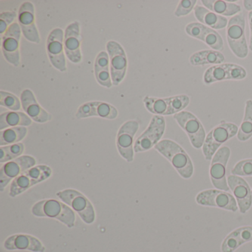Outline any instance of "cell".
I'll list each match as a JSON object with an SVG mask.
<instances>
[{
    "label": "cell",
    "instance_id": "11",
    "mask_svg": "<svg viewBox=\"0 0 252 252\" xmlns=\"http://www.w3.org/2000/svg\"><path fill=\"white\" fill-rule=\"evenodd\" d=\"M166 129L164 117L154 116L145 131L138 137L134 144L135 153H144L156 147L160 141Z\"/></svg>",
    "mask_w": 252,
    "mask_h": 252
},
{
    "label": "cell",
    "instance_id": "26",
    "mask_svg": "<svg viewBox=\"0 0 252 252\" xmlns=\"http://www.w3.org/2000/svg\"><path fill=\"white\" fill-rule=\"evenodd\" d=\"M194 14L200 23L214 30H221L228 26V21L226 17L218 15L205 7L197 5L194 8Z\"/></svg>",
    "mask_w": 252,
    "mask_h": 252
},
{
    "label": "cell",
    "instance_id": "4",
    "mask_svg": "<svg viewBox=\"0 0 252 252\" xmlns=\"http://www.w3.org/2000/svg\"><path fill=\"white\" fill-rule=\"evenodd\" d=\"M226 39L231 52L237 58L246 59L248 57L249 48L246 39V19L243 13L228 20Z\"/></svg>",
    "mask_w": 252,
    "mask_h": 252
},
{
    "label": "cell",
    "instance_id": "22",
    "mask_svg": "<svg viewBox=\"0 0 252 252\" xmlns=\"http://www.w3.org/2000/svg\"><path fill=\"white\" fill-rule=\"evenodd\" d=\"M118 114L119 113L117 109L108 103L102 101H90L79 107L76 116L79 119L96 116L109 120H113L117 118Z\"/></svg>",
    "mask_w": 252,
    "mask_h": 252
},
{
    "label": "cell",
    "instance_id": "40",
    "mask_svg": "<svg viewBox=\"0 0 252 252\" xmlns=\"http://www.w3.org/2000/svg\"></svg>",
    "mask_w": 252,
    "mask_h": 252
},
{
    "label": "cell",
    "instance_id": "5",
    "mask_svg": "<svg viewBox=\"0 0 252 252\" xmlns=\"http://www.w3.org/2000/svg\"><path fill=\"white\" fill-rule=\"evenodd\" d=\"M144 105L150 113L156 116H171L184 111L190 103V97L186 94L167 98L146 96Z\"/></svg>",
    "mask_w": 252,
    "mask_h": 252
},
{
    "label": "cell",
    "instance_id": "15",
    "mask_svg": "<svg viewBox=\"0 0 252 252\" xmlns=\"http://www.w3.org/2000/svg\"><path fill=\"white\" fill-rule=\"evenodd\" d=\"M139 128V124L136 121L125 122L118 132L116 146L118 151L122 158L127 162L133 161L134 136Z\"/></svg>",
    "mask_w": 252,
    "mask_h": 252
},
{
    "label": "cell",
    "instance_id": "37",
    "mask_svg": "<svg viewBox=\"0 0 252 252\" xmlns=\"http://www.w3.org/2000/svg\"><path fill=\"white\" fill-rule=\"evenodd\" d=\"M17 14L14 11H6L0 14V33L1 35L5 34L13 22L15 20Z\"/></svg>",
    "mask_w": 252,
    "mask_h": 252
},
{
    "label": "cell",
    "instance_id": "35",
    "mask_svg": "<svg viewBox=\"0 0 252 252\" xmlns=\"http://www.w3.org/2000/svg\"><path fill=\"white\" fill-rule=\"evenodd\" d=\"M231 175L240 177L252 176V158L244 159L236 163L231 171Z\"/></svg>",
    "mask_w": 252,
    "mask_h": 252
},
{
    "label": "cell",
    "instance_id": "33",
    "mask_svg": "<svg viewBox=\"0 0 252 252\" xmlns=\"http://www.w3.org/2000/svg\"><path fill=\"white\" fill-rule=\"evenodd\" d=\"M24 144L22 143L1 147L0 148V162H9L20 157L24 152Z\"/></svg>",
    "mask_w": 252,
    "mask_h": 252
},
{
    "label": "cell",
    "instance_id": "13",
    "mask_svg": "<svg viewBox=\"0 0 252 252\" xmlns=\"http://www.w3.org/2000/svg\"><path fill=\"white\" fill-rule=\"evenodd\" d=\"M107 52L110 60V74L113 85H119L126 75L127 60L122 45L114 41L107 44Z\"/></svg>",
    "mask_w": 252,
    "mask_h": 252
},
{
    "label": "cell",
    "instance_id": "19",
    "mask_svg": "<svg viewBox=\"0 0 252 252\" xmlns=\"http://www.w3.org/2000/svg\"><path fill=\"white\" fill-rule=\"evenodd\" d=\"M228 187L234 194L239 210L246 214L252 206V191L247 181L240 176L230 175L227 178Z\"/></svg>",
    "mask_w": 252,
    "mask_h": 252
},
{
    "label": "cell",
    "instance_id": "3",
    "mask_svg": "<svg viewBox=\"0 0 252 252\" xmlns=\"http://www.w3.org/2000/svg\"><path fill=\"white\" fill-rule=\"evenodd\" d=\"M239 127L235 124L222 121L206 135L202 147L203 156L206 160H212L215 153L222 144L237 135Z\"/></svg>",
    "mask_w": 252,
    "mask_h": 252
},
{
    "label": "cell",
    "instance_id": "9",
    "mask_svg": "<svg viewBox=\"0 0 252 252\" xmlns=\"http://www.w3.org/2000/svg\"><path fill=\"white\" fill-rule=\"evenodd\" d=\"M246 76L247 72L242 66L232 63H223L206 69L203 73V81L205 85H210L222 81L243 80Z\"/></svg>",
    "mask_w": 252,
    "mask_h": 252
},
{
    "label": "cell",
    "instance_id": "31",
    "mask_svg": "<svg viewBox=\"0 0 252 252\" xmlns=\"http://www.w3.org/2000/svg\"><path fill=\"white\" fill-rule=\"evenodd\" d=\"M237 139L246 141L252 137V100L248 99L245 105L244 117L237 132Z\"/></svg>",
    "mask_w": 252,
    "mask_h": 252
},
{
    "label": "cell",
    "instance_id": "27",
    "mask_svg": "<svg viewBox=\"0 0 252 252\" xmlns=\"http://www.w3.org/2000/svg\"><path fill=\"white\" fill-rule=\"evenodd\" d=\"M202 4L209 11L222 16V17H234L240 14L242 8L240 5L229 1L222 0H202Z\"/></svg>",
    "mask_w": 252,
    "mask_h": 252
},
{
    "label": "cell",
    "instance_id": "38",
    "mask_svg": "<svg viewBox=\"0 0 252 252\" xmlns=\"http://www.w3.org/2000/svg\"><path fill=\"white\" fill-rule=\"evenodd\" d=\"M248 21H249V30H250L249 48L252 51V11H250L248 14Z\"/></svg>",
    "mask_w": 252,
    "mask_h": 252
},
{
    "label": "cell",
    "instance_id": "24",
    "mask_svg": "<svg viewBox=\"0 0 252 252\" xmlns=\"http://www.w3.org/2000/svg\"><path fill=\"white\" fill-rule=\"evenodd\" d=\"M4 247L7 250H28L44 252L45 246L36 237L29 234H14L6 239Z\"/></svg>",
    "mask_w": 252,
    "mask_h": 252
},
{
    "label": "cell",
    "instance_id": "28",
    "mask_svg": "<svg viewBox=\"0 0 252 252\" xmlns=\"http://www.w3.org/2000/svg\"><path fill=\"white\" fill-rule=\"evenodd\" d=\"M224 62L225 56L222 52L214 50L197 51L189 57V63L192 66L218 65L223 64Z\"/></svg>",
    "mask_w": 252,
    "mask_h": 252
},
{
    "label": "cell",
    "instance_id": "8",
    "mask_svg": "<svg viewBox=\"0 0 252 252\" xmlns=\"http://www.w3.org/2000/svg\"><path fill=\"white\" fill-rule=\"evenodd\" d=\"M173 118L187 134L192 147L195 149L202 148L206 135L204 126L198 118L186 110L174 115Z\"/></svg>",
    "mask_w": 252,
    "mask_h": 252
},
{
    "label": "cell",
    "instance_id": "32",
    "mask_svg": "<svg viewBox=\"0 0 252 252\" xmlns=\"http://www.w3.org/2000/svg\"><path fill=\"white\" fill-rule=\"evenodd\" d=\"M28 129L26 126H16L1 130L0 132V146L11 145L24 139L27 135Z\"/></svg>",
    "mask_w": 252,
    "mask_h": 252
},
{
    "label": "cell",
    "instance_id": "30",
    "mask_svg": "<svg viewBox=\"0 0 252 252\" xmlns=\"http://www.w3.org/2000/svg\"><path fill=\"white\" fill-rule=\"evenodd\" d=\"M32 124V119L21 112H6L0 116V129L3 130L16 126H28Z\"/></svg>",
    "mask_w": 252,
    "mask_h": 252
},
{
    "label": "cell",
    "instance_id": "21",
    "mask_svg": "<svg viewBox=\"0 0 252 252\" xmlns=\"http://www.w3.org/2000/svg\"><path fill=\"white\" fill-rule=\"evenodd\" d=\"M80 26L78 22H74L67 26L64 38V49L68 60L75 64L82 61L80 49Z\"/></svg>",
    "mask_w": 252,
    "mask_h": 252
},
{
    "label": "cell",
    "instance_id": "2",
    "mask_svg": "<svg viewBox=\"0 0 252 252\" xmlns=\"http://www.w3.org/2000/svg\"><path fill=\"white\" fill-rule=\"evenodd\" d=\"M32 214L39 218H55L67 225L73 228L75 225L74 212L64 203L54 199L40 200L33 205Z\"/></svg>",
    "mask_w": 252,
    "mask_h": 252
},
{
    "label": "cell",
    "instance_id": "7",
    "mask_svg": "<svg viewBox=\"0 0 252 252\" xmlns=\"http://www.w3.org/2000/svg\"><path fill=\"white\" fill-rule=\"evenodd\" d=\"M57 196L77 212L84 222L91 224L95 221V209L91 202L80 191L73 189L63 190Z\"/></svg>",
    "mask_w": 252,
    "mask_h": 252
},
{
    "label": "cell",
    "instance_id": "10",
    "mask_svg": "<svg viewBox=\"0 0 252 252\" xmlns=\"http://www.w3.org/2000/svg\"><path fill=\"white\" fill-rule=\"evenodd\" d=\"M231 156V150L226 146L220 147L211 160L209 175L212 185L217 189L230 190L226 177V166Z\"/></svg>",
    "mask_w": 252,
    "mask_h": 252
},
{
    "label": "cell",
    "instance_id": "23",
    "mask_svg": "<svg viewBox=\"0 0 252 252\" xmlns=\"http://www.w3.org/2000/svg\"><path fill=\"white\" fill-rule=\"evenodd\" d=\"M21 104L28 116L37 123H45L52 119L51 115L39 105L31 90H25L22 93Z\"/></svg>",
    "mask_w": 252,
    "mask_h": 252
},
{
    "label": "cell",
    "instance_id": "12",
    "mask_svg": "<svg viewBox=\"0 0 252 252\" xmlns=\"http://www.w3.org/2000/svg\"><path fill=\"white\" fill-rule=\"evenodd\" d=\"M195 200L200 206L218 208L233 212L239 209L234 195L228 191L217 189L200 191L196 196Z\"/></svg>",
    "mask_w": 252,
    "mask_h": 252
},
{
    "label": "cell",
    "instance_id": "34",
    "mask_svg": "<svg viewBox=\"0 0 252 252\" xmlns=\"http://www.w3.org/2000/svg\"><path fill=\"white\" fill-rule=\"evenodd\" d=\"M0 105L6 107L13 111H17L21 108L20 100L14 94L5 91L0 92Z\"/></svg>",
    "mask_w": 252,
    "mask_h": 252
},
{
    "label": "cell",
    "instance_id": "6",
    "mask_svg": "<svg viewBox=\"0 0 252 252\" xmlns=\"http://www.w3.org/2000/svg\"><path fill=\"white\" fill-rule=\"evenodd\" d=\"M51 175L52 170L51 167L46 165L33 166L23 172L12 181L10 187L9 195L11 197H16L33 186L48 179Z\"/></svg>",
    "mask_w": 252,
    "mask_h": 252
},
{
    "label": "cell",
    "instance_id": "16",
    "mask_svg": "<svg viewBox=\"0 0 252 252\" xmlns=\"http://www.w3.org/2000/svg\"><path fill=\"white\" fill-rule=\"evenodd\" d=\"M185 32L187 35L201 41L214 51H221L224 50V42L219 33L205 26L200 23H191L187 25Z\"/></svg>",
    "mask_w": 252,
    "mask_h": 252
},
{
    "label": "cell",
    "instance_id": "39",
    "mask_svg": "<svg viewBox=\"0 0 252 252\" xmlns=\"http://www.w3.org/2000/svg\"><path fill=\"white\" fill-rule=\"evenodd\" d=\"M243 6L246 11H252V0H245L243 1Z\"/></svg>",
    "mask_w": 252,
    "mask_h": 252
},
{
    "label": "cell",
    "instance_id": "36",
    "mask_svg": "<svg viewBox=\"0 0 252 252\" xmlns=\"http://www.w3.org/2000/svg\"><path fill=\"white\" fill-rule=\"evenodd\" d=\"M196 0H182L180 1L175 11V15L177 17H186L189 15L195 8Z\"/></svg>",
    "mask_w": 252,
    "mask_h": 252
},
{
    "label": "cell",
    "instance_id": "25",
    "mask_svg": "<svg viewBox=\"0 0 252 252\" xmlns=\"http://www.w3.org/2000/svg\"><path fill=\"white\" fill-rule=\"evenodd\" d=\"M252 241V226L236 228L225 237L221 246L222 252H234L242 245Z\"/></svg>",
    "mask_w": 252,
    "mask_h": 252
},
{
    "label": "cell",
    "instance_id": "20",
    "mask_svg": "<svg viewBox=\"0 0 252 252\" xmlns=\"http://www.w3.org/2000/svg\"><path fill=\"white\" fill-rule=\"evenodd\" d=\"M18 23L26 39L33 43L40 42L39 32L35 24L34 6L32 2L22 4L19 10Z\"/></svg>",
    "mask_w": 252,
    "mask_h": 252
},
{
    "label": "cell",
    "instance_id": "17",
    "mask_svg": "<svg viewBox=\"0 0 252 252\" xmlns=\"http://www.w3.org/2000/svg\"><path fill=\"white\" fill-rule=\"evenodd\" d=\"M22 30L18 23H14L2 36V51L10 64L17 67L20 63V42Z\"/></svg>",
    "mask_w": 252,
    "mask_h": 252
},
{
    "label": "cell",
    "instance_id": "18",
    "mask_svg": "<svg viewBox=\"0 0 252 252\" xmlns=\"http://www.w3.org/2000/svg\"><path fill=\"white\" fill-rule=\"evenodd\" d=\"M47 51L52 65L57 70L64 72L67 70L64 53V32L55 29L50 33L47 40Z\"/></svg>",
    "mask_w": 252,
    "mask_h": 252
},
{
    "label": "cell",
    "instance_id": "1",
    "mask_svg": "<svg viewBox=\"0 0 252 252\" xmlns=\"http://www.w3.org/2000/svg\"><path fill=\"white\" fill-rule=\"evenodd\" d=\"M155 149L166 158L180 176L189 179L194 174V165L188 153L178 143L170 139L160 141Z\"/></svg>",
    "mask_w": 252,
    "mask_h": 252
},
{
    "label": "cell",
    "instance_id": "29",
    "mask_svg": "<svg viewBox=\"0 0 252 252\" xmlns=\"http://www.w3.org/2000/svg\"><path fill=\"white\" fill-rule=\"evenodd\" d=\"M110 57L107 53L102 51L97 56L95 62V74L97 82L105 88H111L113 85L110 77V68H109Z\"/></svg>",
    "mask_w": 252,
    "mask_h": 252
},
{
    "label": "cell",
    "instance_id": "14",
    "mask_svg": "<svg viewBox=\"0 0 252 252\" xmlns=\"http://www.w3.org/2000/svg\"><path fill=\"white\" fill-rule=\"evenodd\" d=\"M36 160L32 156H20L18 158L7 162L0 170V191H3L11 181L20 176L23 172L33 167Z\"/></svg>",
    "mask_w": 252,
    "mask_h": 252
}]
</instances>
